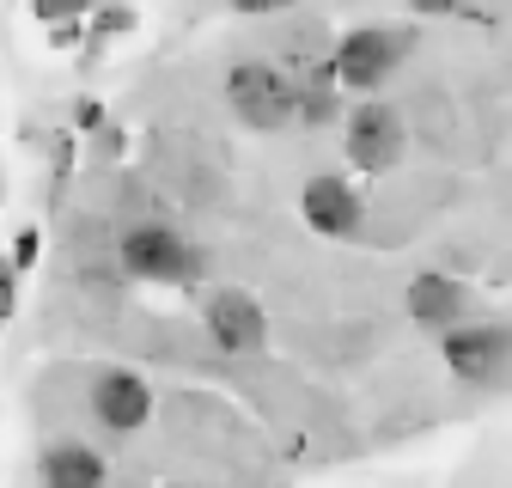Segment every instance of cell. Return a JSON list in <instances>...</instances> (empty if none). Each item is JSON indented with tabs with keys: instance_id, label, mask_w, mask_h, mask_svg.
<instances>
[{
	"instance_id": "17",
	"label": "cell",
	"mask_w": 512,
	"mask_h": 488,
	"mask_svg": "<svg viewBox=\"0 0 512 488\" xmlns=\"http://www.w3.org/2000/svg\"><path fill=\"white\" fill-rule=\"evenodd\" d=\"M226 7H232L238 19H281V13L299 7V0H226Z\"/></svg>"
},
{
	"instance_id": "6",
	"label": "cell",
	"mask_w": 512,
	"mask_h": 488,
	"mask_svg": "<svg viewBox=\"0 0 512 488\" xmlns=\"http://www.w3.org/2000/svg\"><path fill=\"white\" fill-rule=\"evenodd\" d=\"M202 330L220 354H263L269 348V312L244 287H214L202 299Z\"/></svg>"
},
{
	"instance_id": "5",
	"label": "cell",
	"mask_w": 512,
	"mask_h": 488,
	"mask_svg": "<svg viewBox=\"0 0 512 488\" xmlns=\"http://www.w3.org/2000/svg\"><path fill=\"white\" fill-rule=\"evenodd\" d=\"M439 360H445V373H452L458 385L470 391H488L512 373V324H494V318H470L458 330H445L439 336Z\"/></svg>"
},
{
	"instance_id": "16",
	"label": "cell",
	"mask_w": 512,
	"mask_h": 488,
	"mask_svg": "<svg viewBox=\"0 0 512 488\" xmlns=\"http://www.w3.org/2000/svg\"><path fill=\"white\" fill-rule=\"evenodd\" d=\"M68 122H74V135H104V104L98 98H74Z\"/></svg>"
},
{
	"instance_id": "4",
	"label": "cell",
	"mask_w": 512,
	"mask_h": 488,
	"mask_svg": "<svg viewBox=\"0 0 512 488\" xmlns=\"http://www.w3.org/2000/svg\"><path fill=\"white\" fill-rule=\"evenodd\" d=\"M403 55H409V31H397V25H348L330 43V68H336L342 92H384V80L403 68Z\"/></svg>"
},
{
	"instance_id": "15",
	"label": "cell",
	"mask_w": 512,
	"mask_h": 488,
	"mask_svg": "<svg viewBox=\"0 0 512 488\" xmlns=\"http://www.w3.org/2000/svg\"><path fill=\"white\" fill-rule=\"evenodd\" d=\"M19 269H13V257H0V330L13 324V312H19Z\"/></svg>"
},
{
	"instance_id": "10",
	"label": "cell",
	"mask_w": 512,
	"mask_h": 488,
	"mask_svg": "<svg viewBox=\"0 0 512 488\" xmlns=\"http://www.w3.org/2000/svg\"><path fill=\"white\" fill-rule=\"evenodd\" d=\"M37 488H110V464L86 440H55L37 458Z\"/></svg>"
},
{
	"instance_id": "11",
	"label": "cell",
	"mask_w": 512,
	"mask_h": 488,
	"mask_svg": "<svg viewBox=\"0 0 512 488\" xmlns=\"http://www.w3.org/2000/svg\"><path fill=\"white\" fill-rule=\"evenodd\" d=\"M293 86H299V122H305V129H336V122L348 116L342 80H336V68H330V55L293 68Z\"/></svg>"
},
{
	"instance_id": "3",
	"label": "cell",
	"mask_w": 512,
	"mask_h": 488,
	"mask_svg": "<svg viewBox=\"0 0 512 488\" xmlns=\"http://www.w3.org/2000/svg\"><path fill=\"white\" fill-rule=\"evenodd\" d=\"M342 153L354 171L366 177H384V171H397L403 153H409V122L391 98H360L348 116H342Z\"/></svg>"
},
{
	"instance_id": "13",
	"label": "cell",
	"mask_w": 512,
	"mask_h": 488,
	"mask_svg": "<svg viewBox=\"0 0 512 488\" xmlns=\"http://www.w3.org/2000/svg\"><path fill=\"white\" fill-rule=\"evenodd\" d=\"M37 25H61V19H92L104 0H25Z\"/></svg>"
},
{
	"instance_id": "18",
	"label": "cell",
	"mask_w": 512,
	"mask_h": 488,
	"mask_svg": "<svg viewBox=\"0 0 512 488\" xmlns=\"http://www.w3.org/2000/svg\"><path fill=\"white\" fill-rule=\"evenodd\" d=\"M49 49H86V19H61V25H43Z\"/></svg>"
},
{
	"instance_id": "1",
	"label": "cell",
	"mask_w": 512,
	"mask_h": 488,
	"mask_svg": "<svg viewBox=\"0 0 512 488\" xmlns=\"http://www.w3.org/2000/svg\"><path fill=\"white\" fill-rule=\"evenodd\" d=\"M220 98L232 110L238 129L250 135H281L299 122V86H293V68H281V61H263V55H244L226 68L220 80Z\"/></svg>"
},
{
	"instance_id": "9",
	"label": "cell",
	"mask_w": 512,
	"mask_h": 488,
	"mask_svg": "<svg viewBox=\"0 0 512 488\" xmlns=\"http://www.w3.org/2000/svg\"><path fill=\"white\" fill-rule=\"evenodd\" d=\"M409 318L421 324V330H433V336H445V330H458V324H470V281H458V275H439V269H427V275H415L409 281Z\"/></svg>"
},
{
	"instance_id": "7",
	"label": "cell",
	"mask_w": 512,
	"mask_h": 488,
	"mask_svg": "<svg viewBox=\"0 0 512 488\" xmlns=\"http://www.w3.org/2000/svg\"><path fill=\"white\" fill-rule=\"evenodd\" d=\"M86 403H92V421L104 434H141L153 421V385H147V373H135V366H98Z\"/></svg>"
},
{
	"instance_id": "8",
	"label": "cell",
	"mask_w": 512,
	"mask_h": 488,
	"mask_svg": "<svg viewBox=\"0 0 512 488\" xmlns=\"http://www.w3.org/2000/svg\"><path fill=\"white\" fill-rule=\"evenodd\" d=\"M299 220H305L317 238L348 244V238H360V226H366V196L354 190L348 177L317 171V177H305V190H299Z\"/></svg>"
},
{
	"instance_id": "14",
	"label": "cell",
	"mask_w": 512,
	"mask_h": 488,
	"mask_svg": "<svg viewBox=\"0 0 512 488\" xmlns=\"http://www.w3.org/2000/svg\"><path fill=\"white\" fill-rule=\"evenodd\" d=\"M7 257H13V269H19V275H31V269H37V257H43V232H37V226H19Z\"/></svg>"
},
{
	"instance_id": "12",
	"label": "cell",
	"mask_w": 512,
	"mask_h": 488,
	"mask_svg": "<svg viewBox=\"0 0 512 488\" xmlns=\"http://www.w3.org/2000/svg\"><path fill=\"white\" fill-rule=\"evenodd\" d=\"M128 31H141V7H128V0H104V7L86 19V49L98 55L104 43H116V37H128Z\"/></svg>"
},
{
	"instance_id": "19",
	"label": "cell",
	"mask_w": 512,
	"mask_h": 488,
	"mask_svg": "<svg viewBox=\"0 0 512 488\" xmlns=\"http://www.w3.org/2000/svg\"><path fill=\"white\" fill-rule=\"evenodd\" d=\"M458 7H464V0H409V13H415V19H452Z\"/></svg>"
},
{
	"instance_id": "2",
	"label": "cell",
	"mask_w": 512,
	"mask_h": 488,
	"mask_svg": "<svg viewBox=\"0 0 512 488\" xmlns=\"http://www.w3.org/2000/svg\"><path fill=\"white\" fill-rule=\"evenodd\" d=\"M116 263L128 281H153V287H196L202 281V251L165 220H141L116 238Z\"/></svg>"
}]
</instances>
